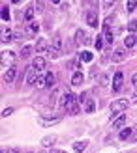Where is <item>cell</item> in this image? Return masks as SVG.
<instances>
[{
    "mask_svg": "<svg viewBox=\"0 0 137 153\" xmlns=\"http://www.w3.org/2000/svg\"><path fill=\"white\" fill-rule=\"evenodd\" d=\"M77 101H79V99L75 97V95L72 94V91H66V94L62 95V101H60V105H62V106H66V110L70 112L72 116H77V114L81 112V110H79V105H77Z\"/></svg>",
    "mask_w": 137,
    "mask_h": 153,
    "instance_id": "obj_1",
    "label": "cell"
},
{
    "mask_svg": "<svg viewBox=\"0 0 137 153\" xmlns=\"http://www.w3.org/2000/svg\"><path fill=\"white\" fill-rule=\"evenodd\" d=\"M47 52H49L51 58H58L60 54H62V37H60V36L53 37V43H51V47H49Z\"/></svg>",
    "mask_w": 137,
    "mask_h": 153,
    "instance_id": "obj_2",
    "label": "cell"
},
{
    "mask_svg": "<svg viewBox=\"0 0 137 153\" xmlns=\"http://www.w3.org/2000/svg\"><path fill=\"white\" fill-rule=\"evenodd\" d=\"M128 108V99H118V101H115V103H113L111 105V120L113 118H115L117 116V114H120V112H122V110H126Z\"/></svg>",
    "mask_w": 137,
    "mask_h": 153,
    "instance_id": "obj_3",
    "label": "cell"
},
{
    "mask_svg": "<svg viewBox=\"0 0 137 153\" xmlns=\"http://www.w3.org/2000/svg\"><path fill=\"white\" fill-rule=\"evenodd\" d=\"M122 84H124V75H122V71H117L115 76H113V91H120Z\"/></svg>",
    "mask_w": 137,
    "mask_h": 153,
    "instance_id": "obj_4",
    "label": "cell"
},
{
    "mask_svg": "<svg viewBox=\"0 0 137 153\" xmlns=\"http://www.w3.org/2000/svg\"><path fill=\"white\" fill-rule=\"evenodd\" d=\"M15 76H17V67H15V65H10V67H8V71L4 73V82H6V84H11V82L15 80Z\"/></svg>",
    "mask_w": 137,
    "mask_h": 153,
    "instance_id": "obj_5",
    "label": "cell"
},
{
    "mask_svg": "<svg viewBox=\"0 0 137 153\" xmlns=\"http://www.w3.org/2000/svg\"><path fill=\"white\" fill-rule=\"evenodd\" d=\"M87 25H90L92 28H98V13L94 10L87 11Z\"/></svg>",
    "mask_w": 137,
    "mask_h": 153,
    "instance_id": "obj_6",
    "label": "cell"
},
{
    "mask_svg": "<svg viewBox=\"0 0 137 153\" xmlns=\"http://www.w3.org/2000/svg\"><path fill=\"white\" fill-rule=\"evenodd\" d=\"M38 71L34 69L32 65L26 69V75H25V80H26V84H36V79H38V75H36Z\"/></svg>",
    "mask_w": 137,
    "mask_h": 153,
    "instance_id": "obj_7",
    "label": "cell"
},
{
    "mask_svg": "<svg viewBox=\"0 0 137 153\" xmlns=\"http://www.w3.org/2000/svg\"><path fill=\"white\" fill-rule=\"evenodd\" d=\"M56 123H60L58 116L56 118H41L40 120V125H43V127H51V125H56Z\"/></svg>",
    "mask_w": 137,
    "mask_h": 153,
    "instance_id": "obj_8",
    "label": "cell"
},
{
    "mask_svg": "<svg viewBox=\"0 0 137 153\" xmlns=\"http://www.w3.org/2000/svg\"><path fill=\"white\" fill-rule=\"evenodd\" d=\"M32 67H34V69H36L38 73H40V71L43 69V67H45V60H43L41 56H36V58L32 60Z\"/></svg>",
    "mask_w": 137,
    "mask_h": 153,
    "instance_id": "obj_9",
    "label": "cell"
},
{
    "mask_svg": "<svg viewBox=\"0 0 137 153\" xmlns=\"http://www.w3.org/2000/svg\"><path fill=\"white\" fill-rule=\"evenodd\" d=\"M126 60V51L124 49H117L113 52V62H124Z\"/></svg>",
    "mask_w": 137,
    "mask_h": 153,
    "instance_id": "obj_10",
    "label": "cell"
},
{
    "mask_svg": "<svg viewBox=\"0 0 137 153\" xmlns=\"http://www.w3.org/2000/svg\"><path fill=\"white\" fill-rule=\"evenodd\" d=\"M126 125V114H120V116L113 121V129H124Z\"/></svg>",
    "mask_w": 137,
    "mask_h": 153,
    "instance_id": "obj_11",
    "label": "cell"
},
{
    "mask_svg": "<svg viewBox=\"0 0 137 153\" xmlns=\"http://www.w3.org/2000/svg\"><path fill=\"white\" fill-rule=\"evenodd\" d=\"M36 51H38V52H45V51H49V47H47V39H43V37H38Z\"/></svg>",
    "mask_w": 137,
    "mask_h": 153,
    "instance_id": "obj_12",
    "label": "cell"
},
{
    "mask_svg": "<svg viewBox=\"0 0 137 153\" xmlns=\"http://www.w3.org/2000/svg\"><path fill=\"white\" fill-rule=\"evenodd\" d=\"M103 34H105V41H107V43H113V41H115V36H113L109 25H103Z\"/></svg>",
    "mask_w": 137,
    "mask_h": 153,
    "instance_id": "obj_13",
    "label": "cell"
},
{
    "mask_svg": "<svg viewBox=\"0 0 137 153\" xmlns=\"http://www.w3.org/2000/svg\"><path fill=\"white\" fill-rule=\"evenodd\" d=\"M8 41H13V34L10 28H2V43H8Z\"/></svg>",
    "mask_w": 137,
    "mask_h": 153,
    "instance_id": "obj_14",
    "label": "cell"
},
{
    "mask_svg": "<svg viewBox=\"0 0 137 153\" xmlns=\"http://www.w3.org/2000/svg\"><path fill=\"white\" fill-rule=\"evenodd\" d=\"M75 37H77V43H90V39H87V32H83V30H77V34H75Z\"/></svg>",
    "mask_w": 137,
    "mask_h": 153,
    "instance_id": "obj_15",
    "label": "cell"
},
{
    "mask_svg": "<svg viewBox=\"0 0 137 153\" xmlns=\"http://www.w3.org/2000/svg\"><path fill=\"white\" fill-rule=\"evenodd\" d=\"M34 49H36V47H32V45H25V47L21 49V56H23V58H28V56L34 52Z\"/></svg>",
    "mask_w": 137,
    "mask_h": 153,
    "instance_id": "obj_16",
    "label": "cell"
},
{
    "mask_svg": "<svg viewBox=\"0 0 137 153\" xmlns=\"http://www.w3.org/2000/svg\"><path fill=\"white\" fill-rule=\"evenodd\" d=\"M45 79H47V75H40V73H38L36 86H38V88H45V86H47V80H45Z\"/></svg>",
    "mask_w": 137,
    "mask_h": 153,
    "instance_id": "obj_17",
    "label": "cell"
},
{
    "mask_svg": "<svg viewBox=\"0 0 137 153\" xmlns=\"http://www.w3.org/2000/svg\"><path fill=\"white\" fill-rule=\"evenodd\" d=\"M96 108V103H94V99H87V103H85V112L87 114H92Z\"/></svg>",
    "mask_w": 137,
    "mask_h": 153,
    "instance_id": "obj_18",
    "label": "cell"
},
{
    "mask_svg": "<svg viewBox=\"0 0 137 153\" xmlns=\"http://www.w3.org/2000/svg\"><path fill=\"white\" fill-rule=\"evenodd\" d=\"M135 43H137V36H133V34H130V36H128L126 39H124V45H126L128 49H132Z\"/></svg>",
    "mask_w": 137,
    "mask_h": 153,
    "instance_id": "obj_19",
    "label": "cell"
},
{
    "mask_svg": "<svg viewBox=\"0 0 137 153\" xmlns=\"http://www.w3.org/2000/svg\"><path fill=\"white\" fill-rule=\"evenodd\" d=\"M81 82H83V73H81V71L73 73V76H72V84H73V86H79Z\"/></svg>",
    "mask_w": 137,
    "mask_h": 153,
    "instance_id": "obj_20",
    "label": "cell"
},
{
    "mask_svg": "<svg viewBox=\"0 0 137 153\" xmlns=\"http://www.w3.org/2000/svg\"><path fill=\"white\" fill-rule=\"evenodd\" d=\"M132 133H133V129H130V127L122 129V131H120V140H128L132 136Z\"/></svg>",
    "mask_w": 137,
    "mask_h": 153,
    "instance_id": "obj_21",
    "label": "cell"
},
{
    "mask_svg": "<svg viewBox=\"0 0 137 153\" xmlns=\"http://www.w3.org/2000/svg\"><path fill=\"white\" fill-rule=\"evenodd\" d=\"M73 148H75V151H77V153H83V151L87 149V142L85 140H83V142H75Z\"/></svg>",
    "mask_w": 137,
    "mask_h": 153,
    "instance_id": "obj_22",
    "label": "cell"
},
{
    "mask_svg": "<svg viewBox=\"0 0 137 153\" xmlns=\"http://www.w3.org/2000/svg\"><path fill=\"white\" fill-rule=\"evenodd\" d=\"M34 13H36V10H34V7H26V11H25V19H26L28 22H32V19H34Z\"/></svg>",
    "mask_w": 137,
    "mask_h": 153,
    "instance_id": "obj_23",
    "label": "cell"
},
{
    "mask_svg": "<svg viewBox=\"0 0 137 153\" xmlns=\"http://www.w3.org/2000/svg\"><path fill=\"white\" fill-rule=\"evenodd\" d=\"M28 32L30 34H38V32H40V25H38V22H28Z\"/></svg>",
    "mask_w": 137,
    "mask_h": 153,
    "instance_id": "obj_24",
    "label": "cell"
},
{
    "mask_svg": "<svg viewBox=\"0 0 137 153\" xmlns=\"http://www.w3.org/2000/svg\"><path fill=\"white\" fill-rule=\"evenodd\" d=\"M55 142H56V138H55V136H45V138L41 140V144H43V146H53Z\"/></svg>",
    "mask_w": 137,
    "mask_h": 153,
    "instance_id": "obj_25",
    "label": "cell"
},
{
    "mask_svg": "<svg viewBox=\"0 0 137 153\" xmlns=\"http://www.w3.org/2000/svg\"><path fill=\"white\" fill-rule=\"evenodd\" d=\"M45 80H47V86L49 88H53V86H55V75H53V73H47V79H45Z\"/></svg>",
    "mask_w": 137,
    "mask_h": 153,
    "instance_id": "obj_26",
    "label": "cell"
},
{
    "mask_svg": "<svg viewBox=\"0 0 137 153\" xmlns=\"http://www.w3.org/2000/svg\"><path fill=\"white\" fill-rule=\"evenodd\" d=\"M81 60H83V62H90V60H92V52L85 51V52H83V54H81Z\"/></svg>",
    "mask_w": 137,
    "mask_h": 153,
    "instance_id": "obj_27",
    "label": "cell"
},
{
    "mask_svg": "<svg viewBox=\"0 0 137 153\" xmlns=\"http://www.w3.org/2000/svg\"><path fill=\"white\" fill-rule=\"evenodd\" d=\"M128 30H130V32H137V21H130V22H128Z\"/></svg>",
    "mask_w": 137,
    "mask_h": 153,
    "instance_id": "obj_28",
    "label": "cell"
},
{
    "mask_svg": "<svg viewBox=\"0 0 137 153\" xmlns=\"http://www.w3.org/2000/svg\"><path fill=\"white\" fill-rule=\"evenodd\" d=\"M2 21H10V11L6 6H2Z\"/></svg>",
    "mask_w": 137,
    "mask_h": 153,
    "instance_id": "obj_29",
    "label": "cell"
},
{
    "mask_svg": "<svg viewBox=\"0 0 137 153\" xmlns=\"http://www.w3.org/2000/svg\"><path fill=\"white\" fill-rule=\"evenodd\" d=\"M102 39H103L102 36L96 37V41H94V47H96V49H102V47H103V41H102Z\"/></svg>",
    "mask_w": 137,
    "mask_h": 153,
    "instance_id": "obj_30",
    "label": "cell"
},
{
    "mask_svg": "<svg viewBox=\"0 0 137 153\" xmlns=\"http://www.w3.org/2000/svg\"><path fill=\"white\" fill-rule=\"evenodd\" d=\"M135 6H137L135 0H130V2L126 4V10H128V11H133V10H135Z\"/></svg>",
    "mask_w": 137,
    "mask_h": 153,
    "instance_id": "obj_31",
    "label": "cell"
},
{
    "mask_svg": "<svg viewBox=\"0 0 137 153\" xmlns=\"http://www.w3.org/2000/svg\"><path fill=\"white\" fill-rule=\"evenodd\" d=\"M100 82H102V86H107V84H109V76L107 75H102L100 76Z\"/></svg>",
    "mask_w": 137,
    "mask_h": 153,
    "instance_id": "obj_32",
    "label": "cell"
},
{
    "mask_svg": "<svg viewBox=\"0 0 137 153\" xmlns=\"http://www.w3.org/2000/svg\"><path fill=\"white\" fill-rule=\"evenodd\" d=\"M10 114H13V108H11V106H10V108H4V110H2V116H4V118H8Z\"/></svg>",
    "mask_w": 137,
    "mask_h": 153,
    "instance_id": "obj_33",
    "label": "cell"
},
{
    "mask_svg": "<svg viewBox=\"0 0 137 153\" xmlns=\"http://www.w3.org/2000/svg\"><path fill=\"white\" fill-rule=\"evenodd\" d=\"M132 82H133V84H135V86H137V73H135V75L132 76Z\"/></svg>",
    "mask_w": 137,
    "mask_h": 153,
    "instance_id": "obj_34",
    "label": "cell"
},
{
    "mask_svg": "<svg viewBox=\"0 0 137 153\" xmlns=\"http://www.w3.org/2000/svg\"><path fill=\"white\" fill-rule=\"evenodd\" d=\"M8 153H17V149H8Z\"/></svg>",
    "mask_w": 137,
    "mask_h": 153,
    "instance_id": "obj_35",
    "label": "cell"
},
{
    "mask_svg": "<svg viewBox=\"0 0 137 153\" xmlns=\"http://www.w3.org/2000/svg\"><path fill=\"white\" fill-rule=\"evenodd\" d=\"M132 101H133V103H137V94L133 95V99H132Z\"/></svg>",
    "mask_w": 137,
    "mask_h": 153,
    "instance_id": "obj_36",
    "label": "cell"
},
{
    "mask_svg": "<svg viewBox=\"0 0 137 153\" xmlns=\"http://www.w3.org/2000/svg\"><path fill=\"white\" fill-rule=\"evenodd\" d=\"M51 153H60V151H51Z\"/></svg>",
    "mask_w": 137,
    "mask_h": 153,
    "instance_id": "obj_37",
    "label": "cell"
},
{
    "mask_svg": "<svg viewBox=\"0 0 137 153\" xmlns=\"http://www.w3.org/2000/svg\"><path fill=\"white\" fill-rule=\"evenodd\" d=\"M0 153H6V151H4V149H2V151H0Z\"/></svg>",
    "mask_w": 137,
    "mask_h": 153,
    "instance_id": "obj_38",
    "label": "cell"
}]
</instances>
